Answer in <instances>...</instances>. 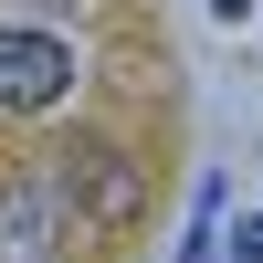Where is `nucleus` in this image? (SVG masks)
Here are the masks:
<instances>
[{
	"label": "nucleus",
	"instance_id": "5",
	"mask_svg": "<svg viewBox=\"0 0 263 263\" xmlns=\"http://www.w3.org/2000/svg\"><path fill=\"white\" fill-rule=\"evenodd\" d=\"M221 242H232V263H263V211H253L242 232H221Z\"/></svg>",
	"mask_w": 263,
	"mask_h": 263
},
{
	"label": "nucleus",
	"instance_id": "4",
	"mask_svg": "<svg viewBox=\"0 0 263 263\" xmlns=\"http://www.w3.org/2000/svg\"><path fill=\"white\" fill-rule=\"evenodd\" d=\"M211 242H221V179L190 190V242H179V263H211Z\"/></svg>",
	"mask_w": 263,
	"mask_h": 263
},
{
	"label": "nucleus",
	"instance_id": "7",
	"mask_svg": "<svg viewBox=\"0 0 263 263\" xmlns=\"http://www.w3.org/2000/svg\"><path fill=\"white\" fill-rule=\"evenodd\" d=\"M32 11H84V0H32Z\"/></svg>",
	"mask_w": 263,
	"mask_h": 263
},
{
	"label": "nucleus",
	"instance_id": "6",
	"mask_svg": "<svg viewBox=\"0 0 263 263\" xmlns=\"http://www.w3.org/2000/svg\"><path fill=\"white\" fill-rule=\"evenodd\" d=\"M211 11H221V21H242V11H253V0H211Z\"/></svg>",
	"mask_w": 263,
	"mask_h": 263
},
{
	"label": "nucleus",
	"instance_id": "3",
	"mask_svg": "<svg viewBox=\"0 0 263 263\" xmlns=\"http://www.w3.org/2000/svg\"><path fill=\"white\" fill-rule=\"evenodd\" d=\"M63 190H74L95 221H137V168H126V147H84Z\"/></svg>",
	"mask_w": 263,
	"mask_h": 263
},
{
	"label": "nucleus",
	"instance_id": "1",
	"mask_svg": "<svg viewBox=\"0 0 263 263\" xmlns=\"http://www.w3.org/2000/svg\"><path fill=\"white\" fill-rule=\"evenodd\" d=\"M0 263H63V179L53 168L0 179Z\"/></svg>",
	"mask_w": 263,
	"mask_h": 263
},
{
	"label": "nucleus",
	"instance_id": "2",
	"mask_svg": "<svg viewBox=\"0 0 263 263\" xmlns=\"http://www.w3.org/2000/svg\"><path fill=\"white\" fill-rule=\"evenodd\" d=\"M63 95H74V42L63 32H0V105L11 116H42Z\"/></svg>",
	"mask_w": 263,
	"mask_h": 263
}]
</instances>
